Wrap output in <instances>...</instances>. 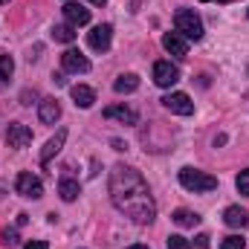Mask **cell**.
Masks as SVG:
<instances>
[{
	"instance_id": "obj_18",
	"label": "cell",
	"mask_w": 249,
	"mask_h": 249,
	"mask_svg": "<svg viewBox=\"0 0 249 249\" xmlns=\"http://www.w3.org/2000/svg\"><path fill=\"white\" fill-rule=\"evenodd\" d=\"M136 87H139V75H133V72L119 75V78H116V84H113V90H116V93H133Z\"/></svg>"
},
{
	"instance_id": "obj_2",
	"label": "cell",
	"mask_w": 249,
	"mask_h": 249,
	"mask_svg": "<svg viewBox=\"0 0 249 249\" xmlns=\"http://www.w3.org/2000/svg\"><path fill=\"white\" fill-rule=\"evenodd\" d=\"M180 186L186 191H194V194H206V191L217 188V177H212L206 171H197V168H183L180 171Z\"/></svg>"
},
{
	"instance_id": "obj_9",
	"label": "cell",
	"mask_w": 249,
	"mask_h": 249,
	"mask_svg": "<svg viewBox=\"0 0 249 249\" xmlns=\"http://www.w3.org/2000/svg\"><path fill=\"white\" fill-rule=\"evenodd\" d=\"M61 67L64 72H90V61H87V55H81L78 50H67L61 55Z\"/></svg>"
},
{
	"instance_id": "obj_11",
	"label": "cell",
	"mask_w": 249,
	"mask_h": 249,
	"mask_svg": "<svg viewBox=\"0 0 249 249\" xmlns=\"http://www.w3.org/2000/svg\"><path fill=\"white\" fill-rule=\"evenodd\" d=\"M105 119H116V122H122V124L139 122L136 110H133V107H124V105H110V107H105Z\"/></svg>"
},
{
	"instance_id": "obj_16",
	"label": "cell",
	"mask_w": 249,
	"mask_h": 249,
	"mask_svg": "<svg viewBox=\"0 0 249 249\" xmlns=\"http://www.w3.org/2000/svg\"><path fill=\"white\" fill-rule=\"evenodd\" d=\"M64 139H67V130H58V133H55V136L44 145V151H41V162H50V160L61 151V148H64Z\"/></svg>"
},
{
	"instance_id": "obj_10",
	"label": "cell",
	"mask_w": 249,
	"mask_h": 249,
	"mask_svg": "<svg viewBox=\"0 0 249 249\" xmlns=\"http://www.w3.org/2000/svg\"><path fill=\"white\" fill-rule=\"evenodd\" d=\"M162 47H165V53H171L177 58L188 55V38H183L180 32H165L162 35Z\"/></svg>"
},
{
	"instance_id": "obj_30",
	"label": "cell",
	"mask_w": 249,
	"mask_h": 249,
	"mask_svg": "<svg viewBox=\"0 0 249 249\" xmlns=\"http://www.w3.org/2000/svg\"><path fill=\"white\" fill-rule=\"evenodd\" d=\"M0 3H9V0H0Z\"/></svg>"
},
{
	"instance_id": "obj_3",
	"label": "cell",
	"mask_w": 249,
	"mask_h": 249,
	"mask_svg": "<svg viewBox=\"0 0 249 249\" xmlns=\"http://www.w3.org/2000/svg\"><path fill=\"white\" fill-rule=\"evenodd\" d=\"M174 26H177V32L188 38V41H200L203 38V20L191 12V9H180L177 15H174Z\"/></svg>"
},
{
	"instance_id": "obj_24",
	"label": "cell",
	"mask_w": 249,
	"mask_h": 249,
	"mask_svg": "<svg viewBox=\"0 0 249 249\" xmlns=\"http://www.w3.org/2000/svg\"><path fill=\"white\" fill-rule=\"evenodd\" d=\"M168 249H191V244H188L183 235H171L168 238Z\"/></svg>"
},
{
	"instance_id": "obj_13",
	"label": "cell",
	"mask_w": 249,
	"mask_h": 249,
	"mask_svg": "<svg viewBox=\"0 0 249 249\" xmlns=\"http://www.w3.org/2000/svg\"><path fill=\"white\" fill-rule=\"evenodd\" d=\"M38 116H41V122L44 124H55L58 122V116H61V105H58L55 99H44L41 107H38Z\"/></svg>"
},
{
	"instance_id": "obj_15",
	"label": "cell",
	"mask_w": 249,
	"mask_h": 249,
	"mask_svg": "<svg viewBox=\"0 0 249 249\" xmlns=\"http://www.w3.org/2000/svg\"><path fill=\"white\" fill-rule=\"evenodd\" d=\"M223 220H226V226H232V229H244V226H249V214L241 209V206H229V209L223 212Z\"/></svg>"
},
{
	"instance_id": "obj_29",
	"label": "cell",
	"mask_w": 249,
	"mask_h": 249,
	"mask_svg": "<svg viewBox=\"0 0 249 249\" xmlns=\"http://www.w3.org/2000/svg\"><path fill=\"white\" fill-rule=\"evenodd\" d=\"M127 249H148V247H142V244H136V247H127Z\"/></svg>"
},
{
	"instance_id": "obj_17",
	"label": "cell",
	"mask_w": 249,
	"mask_h": 249,
	"mask_svg": "<svg viewBox=\"0 0 249 249\" xmlns=\"http://www.w3.org/2000/svg\"><path fill=\"white\" fill-rule=\"evenodd\" d=\"M78 191H81V186H78L75 180H70V177H64L61 183H58V194H61L64 203H72V200L78 197Z\"/></svg>"
},
{
	"instance_id": "obj_1",
	"label": "cell",
	"mask_w": 249,
	"mask_h": 249,
	"mask_svg": "<svg viewBox=\"0 0 249 249\" xmlns=\"http://www.w3.org/2000/svg\"><path fill=\"white\" fill-rule=\"evenodd\" d=\"M107 188H110L113 206L122 214H127L133 223H151L157 217V203L151 197V188H148V183L142 180V174L136 168H130V165H113Z\"/></svg>"
},
{
	"instance_id": "obj_14",
	"label": "cell",
	"mask_w": 249,
	"mask_h": 249,
	"mask_svg": "<svg viewBox=\"0 0 249 249\" xmlns=\"http://www.w3.org/2000/svg\"><path fill=\"white\" fill-rule=\"evenodd\" d=\"M70 96H72V102H75L78 107H93V102H96V90L87 87V84H75V87L70 90Z\"/></svg>"
},
{
	"instance_id": "obj_6",
	"label": "cell",
	"mask_w": 249,
	"mask_h": 249,
	"mask_svg": "<svg viewBox=\"0 0 249 249\" xmlns=\"http://www.w3.org/2000/svg\"><path fill=\"white\" fill-rule=\"evenodd\" d=\"M6 142H9V148H26V145H32V127H26V124H20V122H12L6 127Z\"/></svg>"
},
{
	"instance_id": "obj_7",
	"label": "cell",
	"mask_w": 249,
	"mask_h": 249,
	"mask_svg": "<svg viewBox=\"0 0 249 249\" xmlns=\"http://www.w3.org/2000/svg\"><path fill=\"white\" fill-rule=\"evenodd\" d=\"M154 81H157L160 87H174V84L180 81V70L171 61H157L154 64Z\"/></svg>"
},
{
	"instance_id": "obj_25",
	"label": "cell",
	"mask_w": 249,
	"mask_h": 249,
	"mask_svg": "<svg viewBox=\"0 0 249 249\" xmlns=\"http://www.w3.org/2000/svg\"><path fill=\"white\" fill-rule=\"evenodd\" d=\"M209 241H212L209 235H197L194 238V249H209Z\"/></svg>"
},
{
	"instance_id": "obj_19",
	"label": "cell",
	"mask_w": 249,
	"mask_h": 249,
	"mask_svg": "<svg viewBox=\"0 0 249 249\" xmlns=\"http://www.w3.org/2000/svg\"><path fill=\"white\" fill-rule=\"evenodd\" d=\"M53 38L61 41V44H72V41H75V26H70V23H58V26H53Z\"/></svg>"
},
{
	"instance_id": "obj_26",
	"label": "cell",
	"mask_w": 249,
	"mask_h": 249,
	"mask_svg": "<svg viewBox=\"0 0 249 249\" xmlns=\"http://www.w3.org/2000/svg\"><path fill=\"white\" fill-rule=\"evenodd\" d=\"M23 249H50V247H47V241H29Z\"/></svg>"
},
{
	"instance_id": "obj_27",
	"label": "cell",
	"mask_w": 249,
	"mask_h": 249,
	"mask_svg": "<svg viewBox=\"0 0 249 249\" xmlns=\"http://www.w3.org/2000/svg\"><path fill=\"white\" fill-rule=\"evenodd\" d=\"M200 3H232V0H200Z\"/></svg>"
},
{
	"instance_id": "obj_22",
	"label": "cell",
	"mask_w": 249,
	"mask_h": 249,
	"mask_svg": "<svg viewBox=\"0 0 249 249\" xmlns=\"http://www.w3.org/2000/svg\"><path fill=\"white\" fill-rule=\"evenodd\" d=\"M235 186H238V191H241L244 197H249V168H244V171L238 174V180H235Z\"/></svg>"
},
{
	"instance_id": "obj_21",
	"label": "cell",
	"mask_w": 249,
	"mask_h": 249,
	"mask_svg": "<svg viewBox=\"0 0 249 249\" xmlns=\"http://www.w3.org/2000/svg\"><path fill=\"white\" fill-rule=\"evenodd\" d=\"M12 72H15V61L9 55H0V87L12 78Z\"/></svg>"
},
{
	"instance_id": "obj_23",
	"label": "cell",
	"mask_w": 249,
	"mask_h": 249,
	"mask_svg": "<svg viewBox=\"0 0 249 249\" xmlns=\"http://www.w3.org/2000/svg\"><path fill=\"white\" fill-rule=\"evenodd\" d=\"M244 247H247V241H244L241 235H229V238L220 244V249H244Z\"/></svg>"
},
{
	"instance_id": "obj_5",
	"label": "cell",
	"mask_w": 249,
	"mask_h": 249,
	"mask_svg": "<svg viewBox=\"0 0 249 249\" xmlns=\"http://www.w3.org/2000/svg\"><path fill=\"white\" fill-rule=\"evenodd\" d=\"M15 188H18V194H20V197H32V200L44 197V183H41L35 174H29V171H20V174H18Z\"/></svg>"
},
{
	"instance_id": "obj_8",
	"label": "cell",
	"mask_w": 249,
	"mask_h": 249,
	"mask_svg": "<svg viewBox=\"0 0 249 249\" xmlns=\"http://www.w3.org/2000/svg\"><path fill=\"white\" fill-rule=\"evenodd\" d=\"M162 105H165L171 113H177V116H191V113H194V102L188 99L186 93H168V96L162 99Z\"/></svg>"
},
{
	"instance_id": "obj_20",
	"label": "cell",
	"mask_w": 249,
	"mask_h": 249,
	"mask_svg": "<svg viewBox=\"0 0 249 249\" xmlns=\"http://www.w3.org/2000/svg\"><path fill=\"white\" fill-rule=\"evenodd\" d=\"M174 223H177V226H197V223H200V214H194V212H188V209H177V212H174Z\"/></svg>"
},
{
	"instance_id": "obj_12",
	"label": "cell",
	"mask_w": 249,
	"mask_h": 249,
	"mask_svg": "<svg viewBox=\"0 0 249 249\" xmlns=\"http://www.w3.org/2000/svg\"><path fill=\"white\" fill-rule=\"evenodd\" d=\"M64 18H67L70 26H84V23H90V9H84L81 3H67Z\"/></svg>"
},
{
	"instance_id": "obj_4",
	"label": "cell",
	"mask_w": 249,
	"mask_h": 249,
	"mask_svg": "<svg viewBox=\"0 0 249 249\" xmlns=\"http://www.w3.org/2000/svg\"><path fill=\"white\" fill-rule=\"evenodd\" d=\"M110 41H113V26H110V23L93 26V29L87 32V47L96 50V53H107V50H110Z\"/></svg>"
},
{
	"instance_id": "obj_28",
	"label": "cell",
	"mask_w": 249,
	"mask_h": 249,
	"mask_svg": "<svg viewBox=\"0 0 249 249\" xmlns=\"http://www.w3.org/2000/svg\"><path fill=\"white\" fill-rule=\"evenodd\" d=\"M90 3H93V6H105L107 0H90Z\"/></svg>"
}]
</instances>
